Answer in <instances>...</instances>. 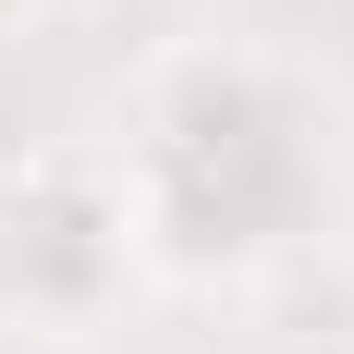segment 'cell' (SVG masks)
Returning <instances> with one entry per match:
<instances>
[{"label": "cell", "instance_id": "obj_1", "mask_svg": "<svg viewBox=\"0 0 354 354\" xmlns=\"http://www.w3.org/2000/svg\"><path fill=\"white\" fill-rule=\"evenodd\" d=\"M25 12H37V0H0V25H25Z\"/></svg>", "mask_w": 354, "mask_h": 354}]
</instances>
